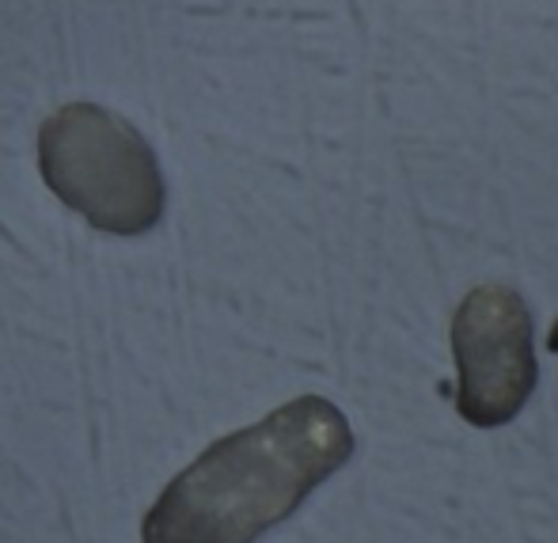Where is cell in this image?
Masks as SVG:
<instances>
[{"instance_id": "cell-1", "label": "cell", "mask_w": 558, "mask_h": 543, "mask_svg": "<svg viewBox=\"0 0 558 543\" xmlns=\"http://www.w3.org/2000/svg\"><path fill=\"white\" fill-rule=\"evenodd\" d=\"M353 445L331 399H289L179 471L145 514L141 543H255L345 468Z\"/></svg>"}, {"instance_id": "cell-2", "label": "cell", "mask_w": 558, "mask_h": 543, "mask_svg": "<svg viewBox=\"0 0 558 543\" xmlns=\"http://www.w3.org/2000/svg\"><path fill=\"white\" fill-rule=\"evenodd\" d=\"M38 168L46 186L99 232L141 236L163 214L156 153L107 107L53 110L38 130Z\"/></svg>"}, {"instance_id": "cell-3", "label": "cell", "mask_w": 558, "mask_h": 543, "mask_svg": "<svg viewBox=\"0 0 558 543\" xmlns=\"http://www.w3.org/2000/svg\"><path fill=\"white\" fill-rule=\"evenodd\" d=\"M456 411L468 426L498 430L521 414L539 381L536 324L509 286H475L452 316Z\"/></svg>"}]
</instances>
